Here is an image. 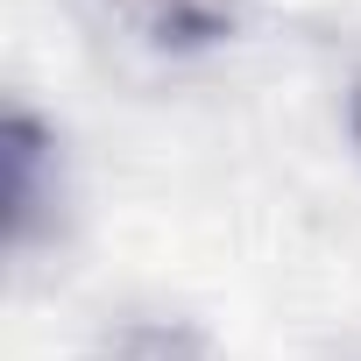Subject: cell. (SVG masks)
<instances>
[{
    "instance_id": "1",
    "label": "cell",
    "mask_w": 361,
    "mask_h": 361,
    "mask_svg": "<svg viewBox=\"0 0 361 361\" xmlns=\"http://www.w3.org/2000/svg\"><path fill=\"white\" fill-rule=\"evenodd\" d=\"M71 227V170H64V135L15 99L8 106V255L36 262L57 248Z\"/></svg>"
},
{
    "instance_id": "2",
    "label": "cell",
    "mask_w": 361,
    "mask_h": 361,
    "mask_svg": "<svg viewBox=\"0 0 361 361\" xmlns=\"http://www.w3.org/2000/svg\"><path fill=\"white\" fill-rule=\"evenodd\" d=\"M99 22L135 43L142 57H199V50H220L234 43V0H99Z\"/></svg>"
},
{
    "instance_id": "3",
    "label": "cell",
    "mask_w": 361,
    "mask_h": 361,
    "mask_svg": "<svg viewBox=\"0 0 361 361\" xmlns=\"http://www.w3.org/2000/svg\"><path fill=\"white\" fill-rule=\"evenodd\" d=\"M85 361H220V347H213L192 319L128 312V319H106V326L92 333Z\"/></svg>"
},
{
    "instance_id": "4",
    "label": "cell",
    "mask_w": 361,
    "mask_h": 361,
    "mask_svg": "<svg viewBox=\"0 0 361 361\" xmlns=\"http://www.w3.org/2000/svg\"><path fill=\"white\" fill-rule=\"evenodd\" d=\"M340 114H347V135H354V149H361V50H354V64H347V85H340Z\"/></svg>"
}]
</instances>
